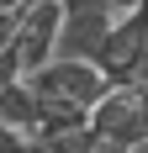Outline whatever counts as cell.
<instances>
[{
  "mask_svg": "<svg viewBox=\"0 0 148 153\" xmlns=\"http://www.w3.org/2000/svg\"><path fill=\"white\" fill-rule=\"evenodd\" d=\"M27 90L37 95V111H64V116H90V106L101 100L111 85L101 69L85 58H48L37 74H27Z\"/></svg>",
  "mask_w": 148,
  "mask_h": 153,
  "instance_id": "obj_1",
  "label": "cell"
},
{
  "mask_svg": "<svg viewBox=\"0 0 148 153\" xmlns=\"http://www.w3.org/2000/svg\"><path fill=\"white\" fill-rule=\"evenodd\" d=\"M85 127H90V137L117 143V148H127V153H132L138 143H148V90H138V85L106 90L101 100L90 106Z\"/></svg>",
  "mask_w": 148,
  "mask_h": 153,
  "instance_id": "obj_2",
  "label": "cell"
},
{
  "mask_svg": "<svg viewBox=\"0 0 148 153\" xmlns=\"http://www.w3.org/2000/svg\"><path fill=\"white\" fill-rule=\"evenodd\" d=\"M143 42H148V5H138L132 16H117V21H111L106 42L95 48V58H90L95 69H101V79L111 85V90L132 85L138 58H143Z\"/></svg>",
  "mask_w": 148,
  "mask_h": 153,
  "instance_id": "obj_3",
  "label": "cell"
},
{
  "mask_svg": "<svg viewBox=\"0 0 148 153\" xmlns=\"http://www.w3.org/2000/svg\"><path fill=\"white\" fill-rule=\"evenodd\" d=\"M53 48H58V0H27L21 16H16V32H11V53L21 79L37 74L48 58H53Z\"/></svg>",
  "mask_w": 148,
  "mask_h": 153,
  "instance_id": "obj_4",
  "label": "cell"
},
{
  "mask_svg": "<svg viewBox=\"0 0 148 153\" xmlns=\"http://www.w3.org/2000/svg\"><path fill=\"white\" fill-rule=\"evenodd\" d=\"M117 16L106 11V0H58V48L53 58H95Z\"/></svg>",
  "mask_w": 148,
  "mask_h": 153,
  "instance_id": "obj_5",
  "label": "cell"
},
{
  "mask_svg": "<svg viewBox=\"0 0 148 153\" xmlns=\"http://www.w3.org/2000/svg\"><path fill=\"white\" fill-rule=\"evenodd\" d=\"M37 122H43V111H37V95L27 90V79H11V85L0 90V127L32 143V137H37Z\"/></svg>",
  "mask_w": 148,
  "mask_h": 153,
  "instance_id": "obj_6",
  "label": "cell"
},
{
  "mask_svg": "<svg viewBox=\"0 0 148 153\" xmlns=\"http://www.w3.org/2000/svg\"><path fill=\"white\" fill-rule=\"evenodd\" d=\"M43 153H90V127H74V132H53V137H37Z\"/></svg>",
  "mask_w": 148,
  "mask_h": 153,
  "instance_id": "obj_7",
  "label": "cell"
},
{
  "mask_svg": "<svg viewBox=\"0 0 148 153\" xmlns=\"http://www.w3.org/2000/svg\"><path fill=\"white\" fill-rule=\"evenodd\" d=\"M11 79H21V69H16V58H11V53H0V90H5Z\"/></svg>",
  "mask_w": 148,
  "mask_h": 153,
  "instance_id": "obj_8",
  "label": "cell"
},
{
  "mask_svg": "<svg viewBox=\"0 0 148 153\" xmlns=\"http://www.w3.org/2000/svg\"><path fill=\"white\" fill-rule=\"evenodd\" d=\"M138 5H148V0H106V11H111V16H132Z\"/></svg>",
  "mask_w": 148,
  "mask_h": 153,
  "instance_id": "obj_9",
  "label": "cell"
},
{
  "mask_svg": "<svg viewBox=\"0 0 148 153\" xmlns=\"http://www.w3.org/2000/svg\"><path fill=\"white\" fill-rule=\"evenodd\" d=\"M16 16H21V11H16ZM16 16H0V53L11 48V32H16Z\"/></svg>",
  "mask_w": 148,
  "mask_h": 153,
  "instance_id": "obj_10",
  "label": "cell"
},
{
  "mask_svg": "<svg viewBox=\"0 0 148 153\" xmlns=\"http://www.w3.org/2000/svg\"><path fill=\"white\" fill-rule=\"evenodd\" d=\"M138 90H148V42H143V58H138V74H132Z\"/></svg>",
  "mask_w": 148,
  "mask_h": 153,
  "instance_id": "obj_11",
  "label": "cell"
},
{
  "mask_svg": "<svg viewBox=\"0 0 148 153\" xmlns=\"http://www.w3.org/2000/svg\"><path fill=\"white\" fill-rule=\"evenodd\" d=\"M21 5H27V0H0V16H16Z\"/></svg>",
  "mask_w": 148,
  "mask_h": 153,
  "instance_id": "obj_12",
  "label": "cell"
},
{
  "mask_svg": "<svg viewBox=\"0 0 148 153\" xmlns=\"http://www.w3.org/2000/svg\"><path fill=\"white\" fill-rule=\"evenodd\" d=\"M132 153H148V143H138V148H132Z\"/></svg>",
  "mask_w": 148,
  "mask_h": 153,
  "instance_id": "obj_13",
  "label": "cell"
}]
</instances>
